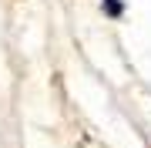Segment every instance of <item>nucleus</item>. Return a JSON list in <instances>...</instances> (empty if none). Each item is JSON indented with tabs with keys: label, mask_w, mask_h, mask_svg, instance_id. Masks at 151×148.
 I'll use <instances>...</instances> for the list:
<instances>
[{
	"label": "nucleus",
	"mask_w": 151,
	"mask_h": 148,
	"mask_svg": "<svg viewBox=\"0 0 151 148\" xmlns=\"http://www.w3.org/2000/svg\"><path fill=\"white\" fill-rule=\"evenodd\" d=\"M104 10L108 14H121L124 7H121V0H104Z\"/></svg>",
	"instance_id": "nucleus-1"
}]
</instances>
